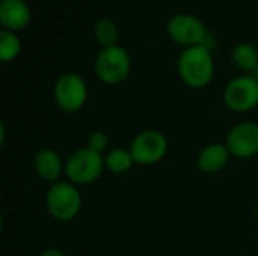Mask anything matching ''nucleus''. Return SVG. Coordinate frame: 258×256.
Returning a JSON list of instances; mask_svg holds the SVG:
<instances>
[{
  "mask_svg": "<svg viewBox=\"0 0 258 256\" xmlns=\"http://www.w3.org/2000/svg\"><path fill=\"white\" fill-rule=\"evenodd\" d=\"M230 155L231 154L225 143H210L198 154V169L204 174H218L227 166Z\"/></svg>",
  "mask_w": 258,
  "mask_h": 256,
  "instance_id": "f8f14e48",
  "label": "nucleus"
},
{
  "mask_svg": "<svg viewBox=\"0 0 258 256\" xmlns=\"http://www.w3.org/2000/svg\"><path fill=\"white\" fill-rule=\"evenodd\" d=\"M180 78L192 89L206 88L215 75V62L207 45L186 48L177 63Z\"/></svg>",
  "mask_w": 258,
  "mask_h": 256,
  "instance_id": "f257e3e1",
  "label": "nucleus"
},
{
  "mask_svg": "<svg viewBox=\"0 0 258 256\" xmlns=\"http://www.w3.org/2000/svg\"><path fill=\"white\" fill-rule=\"evenodd\" d=\"M48 214L57 222H70L77 217L82 208V195L73 183H54L45 195Z\"/></svg>",
  "mask_w": 258,
  "mask_h": 256,
  "instance_id": "f03ea898",
  "label": "nucleus"
},
{
  "mask_svg": "<svg viewBox=\"0 0 258 256\" xmlns=\"http://www.w3.org/2000/svg\"><path fill=\"white\" fill-rule=\"evenodd\" d=\"M94 36L97 39V42L103 47H113L118 45V39H119V29L118 26L109 20V18H101L97 21L95 27H94Z\"/></svg>",
  "mask_w": 258,
  "mask_h": 256,
  "instance_id": "2eb2a0df",
  "label": "nucleus"
},
{
  "mask_svg": "<svg viewBox=\"0 0 258 256\" xmlns=\"http://www.w3.org/2000/svg\"><path fill=\"white\" fill-rule=\"evenodd\" d=\"M135 164L132 152L128 149L115 148L104 155V166L113 175H122L128 172Z\"/></svg>",
  "mask_w": 258,
  "mask_h": 256,
  "instance_id": "ddd939ff",
  "label": "nucleus"
},
{
  "mask_svg": "<svg viewBox=\"0 0 258 256\" xmlns=\"http://www.w3.org/2000/svg\"><path fill=\"white\" fill-rule=\"evenodd\" d=\"M30 23V9L24 0H2L0 2V24L5 30L17 32L27 27Z\"/></svg>",
  "mask_w": 258,
  "mask_h": 256,
  "instance_id": "9d476101",
  "label": "nucleus"
},
{
  "mask_svg": "<svg viewBox=\"0 0 258 256\" xmlns=\"http://www.w3.org/2000/svg\"><path fill=\"white\" fill-rule=\"evenodd\" d=\"M168 35L174 42L184 45L186 48L206 45L209 38V32L204 23L189 14L174 15L168 23Z\"/></svg>",
  "mask_w": 258,
  "mask_h": 256,
  "instance_id": "0eeeda50",
  "label": "nucleus"
},
{
  "mask_svg": "<svg viewBox=\"0 0 258 256\" xmlns=\"http://www.w3.org/2000/svg\"><path fill=\"white\" fill-rule=\"evenodd\" d=\"M249 75H251V77H252V78H254V80L258 83V66L254 69V71H252V72H249Z\"/></svg>",
  "mask_w": 258,
  "mask_h": 256,
  "instance_id": "6ab92c4d",
  "label": "nucleus"
},
{
  "mask_svg": "<svg viewBox=\"0 0 258 256\" xmlns=\"http://www.w3.org/2000/svg\"><path fill=\"white\" fill-rule=\"evenodd\" d=\"M56 106L65 113L79 112L88 100V84L85 78L77 72L62 74L53 89Z\"/></svg>",
  "mask_w": 258,
  "mask_h": 256,
  "instance_id": "39448f33",
  "label": "nucleus"
},
{
  "mask_svg": "<svg viewBox=\"0 0 258 256\" xmlns=\"http://www.w3.org/2000/svg\"><path fill=\"white\" fill-rule=\"evenodd\" d=\"M255 219H257V222H258V207L255 208Z\"/></svg>",
  "mask_w": 258,
  "mask_h": 256,
  "instance_id": "aec40b11",
  "label": "nucleus"
},
{
  "mask_svg": "<svg viewBox=\"0 0 258 256\" xmlns=\"http://www.w3.org/2000/svg\"><path fill=\"white\" fill-rule=\"evenodd\" d=\"M104 169V157L88 146L74 151L65 161V175L70 183L76 186H88L95 183Z\"/></svg>",
  "mask_w": 258,
  "mask_h": 256,
  "instance_id": "7ed1b4c3",
  "label": "nucleus"
},
{
  "mask_svg": "<svg viewBox=\"0 0 258 256\" xmlns=\"http://www.w3.org/2000/svg\"><path fill=\"white\" fill-rule=\"evenodd\" d=\"M224 103L236 113L252 110L258 106V83L251 75L236 77L224 91Z\"/></svg>",
  "mask_w": 258,
  "mask_h": 256,
  "instance_id": "6e6552de",
  "label": "nucleus"
},
{
  "mask_svg": "<svg viewBox=\"0 0 258 256\" xmlns=\"http://www.w3.org/2000/svg\"><path fill=\"white\" fill-rule=\"evenodd\" d=\"M231 57L234 65L246 72H252L258 66V48L248 42L237 44L233 50Z\"/></svg>",
  "mask_w": 258,
  "mask_h": 256,
  "instance_id": "4468645a",
  "label": "nucleus"
},
{
  "mask_svg": "<svg viewBox=\"0 0 258 256\" xmlns=\"http://www.w3.org/2000/svg\"><path fill=\"white\" fill-rule=\"evenodd\" d=\"M109 146V136L101 131V130H97V131H92L88 137V148L101 154L103 151H106V148Z\"/></svg>",
  "mask_w": 258,
  "mask_h": 256,
  "instance_id": "f3484780",
  "label": "nucleus"
},
{
  "mask_svg": "<svg viewBox=\"0 0 258 256\" xmlns=\"http://www.w3.org/2000/svg\"><path fill=\"white\" fill-rule=\"evenodd\" d=\"M128 151L136 164L153 166L166 155L168 139L157 130H144L133 137Z\"/></svg>",
  "mask_w": 258,
  "mask_h": 256,
  "instance_id": "423d86ee",
  "label": "nucleus"
},
{
  "mask_svg": "<svg viewBox=\"0 0 258 256\" xmlns=\"http://www.w3.org/2000/svg\"><path fill=\"white\" fill-rule=\"evenodd\" d=\"M33 169L41 180L54 184L59 181L62 172H65V164L54 149L42 148L33 157Z\"/></svg>",
  "mask_w": 258,
  "mask_h": 256,
  "instance_id": "9b49d317",
  "label": "nucleus"
},
{
  "mask_svg": "<svg viewBox=\"0 0 258 256\" xmlns=\"http://www.w3.org/2000/svg\"><path fill=\"white\" fill-rule=\"evenodd\" d=\"M230 154L236 158L246 160L258 154V124L246 121L230 130L225 139Z\"/></svg>",
  "mask_w": 258,
  "mask_h": 256,
  "instance_id": "1a4fd4ad",
  "label": "nucleus"
},
{
  "mask_svg": "<svg viewBox=\"0 0 258 256\" xmlns=\"http://www.w3.org/2000/svg\"><path fill=\"white\" fill-rule=\"evenodd\" d=\"M39 256H65L63 255V252H60L59 249H54V247H50V249H45V250H42Z\"/></svg>",
  "mask_w": 258,
  "mask_h": 256,
  "instance_id": "a211bd4d",
  "label": "nucleus"
},
{
  "mask_svg": "<svg viewBox=\"0 0 258 256\" xmlns=\"http://www.w3.org/2000/svg\"><path fill=\"white\" fill-rule=\"evenodd\" d=\"M20 51H21L20 38L15 35V32L3 29L0 32V60L11 62L20 54Z\"/></svg>",
  "mask_w": 258,
  "mask_h": 256,
  "instance_id": "dca6fc26",
  "label": "nucleus"
},
{
  "mask_svg": "<svg viewBox=\"0 0 258 256\" xmlns=\"http://www.w3.org/2000/svg\"><path fill=\"white\" fill-rule=\"evenodd\" d=\"M132 69V59L125 48L119 45L103 48L95 59V74L104 84L122 83Z\"/></svg>",
  "mask_w": 258,
  "mask_h": 256,
  "instance_id": "20e7f679",
  "label": "nucleus"
}]
</instances>
